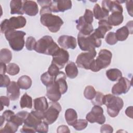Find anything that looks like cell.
Returning <instances> with one entry per match:
<instances>
[{
	"instance_id": "6da1fadb",
	"label": "cell",
	"mask_w": 133,
	"mask_h": 133,
	"mask_svg": "<svg viewBox=\"0 0 133 133\" xmlns=\"http://www.w3.org/2000/svg\"><path fill=\"white\" fill-rule=\"evenodd\" d=\"M59 48L51 36L45 35L36 42L34 50L39 54L53 56Z\"/></svg>"
},
{
	"instance_id": "7a4b0ae2",
	"label": "cell",
	"mask_w": 133,
	"mask_h": 133,
	"mask_svg": "<svg viewBox=\"0 0 133 133\" xmlns=\"http://www.w3.org/2000/svg\"><path fill=\"white\" fill-rule=\"evenodd\" d=\"M103 104L107 108V113L111 117H116L122 109L124 102L119 97L111 94L104 95Z\"/></svg>"
},
{
	"instance_id": "3957f363",
	"label": "cell",
	"mask_w": 133,
	"mask_h": 133,
	"mask_svg": "<svg viewBox=\"0 0 133 133\" xmlns=\"http://www.w3.org/2000/svg\"><path fill=\"white\" fill-rule=\"evenodd\" d=\"M77 42L80 49L83 51H92L101 45V39L98 38L93 32L88 35H84L79 33Z\"/></svg>"
},
{
	"instance_id": "277c9868",
	"label": "cell",
	"mask_w": 133,
	"mask_h": 133,
	"mask_svg": "<svg viewBox=\"0 0 133 133\" xmlns=\"http://www.w3.org/2000/svg\"><path fill=\"white\" fill-rule=\"evenodd\" d=\"M25 32L22 31L10 30L5 33L6 39L8 41L11 48L14 51H20L24 46L25 41L24 36Z\"/></svg>"
},
{
	"instance_id": "5b68a950",
	"label": "cell",
	"mask_w": 133,
	"mask_h": 133,
	"mask_svg": "<svg viewBox=\"0 0 133 133\" xmlns=\"http://www.w3.org/2000/svg\"><path fill=\"white\" fill-rule=\"evenodd\" d=\"M112 58V52L105 49H101L96 59H94L90 67L92 72H98L102 69L108 67L111 62Z\"/></svg>"
},
{
	"instance_id": "8992f818",
	"label": "cell",
	"mask_w": 133,
	"mask_h": 133,
	"mask_svg": "<svg viewBox=\"0 0 133 133\" xmlns=\"http://www.w3.org/2000/svg\"><path fill=\"white\" fill-rule=\"evenodd\" d=\"M41 23L46 26L49 31L56 33L59 31L63 24L62 19L58 16L52 15V13H46L41 15Z\"/></svg>"
},
{
	"instance_id": "52a82bcc",
	"label": "cell",
	"mask_w": 133,
	"mask_h": 133,
	"mask_svg": "<svg viewBox=\"0 0 133 133\" xmlns=\"http://www.w3.org/2000/svg\"><path fill=\"white\" fill-rule=\"evenodd\" d=\"M26 23V19L21 16L12 17L9 19H5L1 23V32L5 33L10 30H16L23 28Z\"/></svg>"
},
{
	"instance_id": "ba28073f",
	"label": "cell",
	"mask_w": 133,
	"mask_h": 133,
	"mask_svg": "<svg viewBox=\"0 0 133 133\" xmlns=\"http://www.w3.org/2000/svg\"><path fill=\"white\" fill-rule=\"evenodd\" d=\"M61 111V106L57 102L50 103V105L44 113L43 121L48 125L54 123L58 118Z\"/></svg>"
},
{
	"instance_id": "9c48e42d",
	"label": "cell",
	"mask_w": 133,
	"mask_h": 133,
	"mask_svg": "<svg viewBox=\"0 0 133 133\" xmlns=\"http://www.w3.org/2000/svg\"><path fill=\"white\" fill-rule=\"evenodd\" d=\"M97 55L96 50L82 52L78 55L76 60V63L78 67L86 70H90V67L94 58Z\"/></svg>"
},
{
	"instance_id": "30bf717a",
	"label": "cell",
	"mask_w": 133,
	"mask_h": 133,
	"mask_svg": "<svg viewBox=\"0 0 133 133\" xmlns=\"http://www.w3.org/2000/svg\"><path fill=\"white\" fill-rule=\"evenodd\" d=\"M86 119L90 123H97L101 125L104 124L105 117L103 114V109L100 105H95L86 115Z\"/></svg>"
},
{
	"instance_id": "8fae6325",
	"label": "cell",
	"mask_w": 133,
	"mask_h": 133,
	"mask_svg": "<svg viewBox=\"0 0 133 133\" xmlns=\"http://www.w3.org/2000/svg\"><path fill=\"white\" fill-rule=\"evenodd\" d=\"M44 113L36 110H32L24 121V125L35 129L37 125L43 121Z\"/></svg>"
},
{
	"instance_id": "7c38bea8",
	"label": "cell",
	"mask_w": 133,
	"mask_h": 133,
	"mask_svg": "<svg viewBox=\"0 0 133 133\" xmlns=\"http://www.w3.org/2000/svg\"><path fill=\"white\" fill-rule=\"evenodd\" d=\"M131 86V81L126 77H122L118 82L113 85L112 88V93L116 96L126 94L129 91Z\"/></svg>"
},
{
	"instance_id": "4fadbf2b",
	"label": "cell",
	"mask_w": 133,
	"mask_h": 133,
	"mask_svg": "<svg viewBox=\"0 0 133 133\" xmlns=\"http://www.w3.org/2000/svg\"><path fill=\"white\" fill-rule=\"evenodd\" d=\"M52 63L56 64L59 69L64 68L65 64L69 59V54L67 50L63 48H59V49L53 55Z\"/></svg>"
},
{
	"instance_id": "5bb4252c",
	"label": "cell",
	"mask_w": 133,
	"mask_h": 133,
	"mask_svg": "<svg viewBox=\"0 0 133 133\" xmlns=\"http://www.w3.org/2000/svg\"><path fill=\"white\" fill-rule=\"evenodd\" d=\"M46 87V96L50 100L53 102H57L60 99L62 94L59 85L55 80Z\"/></svg>"
},
{
	"instance_id": "9a60e30c",
	"label": "cell",
	"mask_w": 133,
	"mask_h": 133,
	"mask_svg": "<svg viewBox=\"0 0 133 133\" xmlns=\"http://www.w3.org/2000/svg\"><path fill=\"white\" fill-rule=\"evenodd\" d=\"M72 2L67 1H52L50 5L51 12H64L72 8Z\"/></svg>"
},
{
	"instance_id": "2e32d148",
	"label": "cell",
	"mask_w": 133,
	"mask_h": 133,
	"mask_svg": "<svg viewBox=\"0 0 133 133\" xmlns=\"http://www.w3.org/2000/svg\"><path fill=\"white\" fill-rule=\"evenodd\" d=\"M59 45L63 49H74L77 46L76 41L74 37L72 36L63 35L60 36L58 39Z\"/></svg>"
},
{
	"instance_id": "e0dca14e",
	"label": "cell",
	"mask_w": 133,
	"mask_h": 133,
	"mask_svg": "<svg viewBox=\"0 0 133 133\" xmlns=\"http://www.w3.org/2000/svg\"><path fill=\"white\" fill-rule=\"evenodd\" d=\"M76 28L79 31V33L84 35H88L94 31L92 24H88L84 19L83 16H81L76 21Z\"/></svg>"
},
{
	"instance_id": "ac0fdd59",
	"label": "cell",
	"mask_w": 133,
	"mask_h": 133,
	"mask_svg": "<svg viewBox=\"0 0 133 133\" xmlns=\"http://www.w3.org/2000/svg\"><path fill=\"white\" fill-rule=\"evenodd\" d=\"M99 26L95 29L93 33L99 38H103L105 33L112 29V26L110 25L106 19L99 20L98 22Z\"/></svg>"
},
{
	"instance_id": "d6986e66",
	"label": "cell",
	"mask_w": 133,
	"mask_h": 133,
	"mask_svg": "<svg viewBox=\"0 0 133 133\" xmlns=\"http://www.w3.org/2000/svg\"><path fill=\"white\" fill-rule=\"evenodd\" d=\"M23 10L24 12L30 16H36L38 12L37 3L33 1H23Z\"/></svg>"
},
{
	"instance_id": "ffe728a7",
	"label": "cell",
	"mask_w": 133,
	"mask_h": 133,
	"mask_svg": "<svg viewBox=\"0 0 133 133\" xmlns=\"http://www.w3.org/2000/svg\"><path fill=\"white\" fill-rule=\"evenodd\" d=\"M20 94V87L17 83L15 81L10 82L7 87V96L11 100L15 101L19 98Z\"/></svg>"
},
{
	"instance_id": "44dd1931",
	"label": "cell",
	"mask_w": 133,
	"mask_h": 133,
	"mask_svg": "<svg viewBox=\"0 0 133 133\" xmlns=\"http://www.w3.org/2000/svg\"><path fill=\"white\" fill-rule=\"evenodd\" d=\"M123 12L115 11L113 12L108 16L107 21L111 26H117L122 23L124 20Z\"/></svg>"
},
{
	"instance_id": "7402d4cb",
	"label": "cell",
	"mask_w": 133,
	"mask_h": 133,
	"mask_svg": "<svg viewBox=\"0 0 133 133\" xmlns=\"http://www.w3.org/2000/svg\"><path fill=\"white\" fill-rule=\"evenodd\" d=\"M10 14L23 15L24 14L23 10V3L20 0H12L10 3Z\"/></svg>"
},
{
	"instance_id": "603a6c76",
	"label": "cell",
	"mask_w": 133,
	"mask_h": 133,
	"mask_svg": "<svg viewBox=\"0 0 133 133\" xmlns=\"http://www.w3.org/2000/svg\"><path fill=\"white\" fill-rule=\"evenodd\" d=\"M93 14L96 19L101 20L108 17L109 12L101 8L98 4H96L93 9Z\"/></svg>"
},
{
	"instance_id": "cb8c5ba5",
	"label": "cell",
	"mask_w": 133,
	"mask_h": 133,
	"mask_svg": "<svg viewBox=\"0 0 133 133\" xmlns=\"http://www.w3.org/2000/svg\"><path fill=\"white\" fill-rule=\"evenodd\" d=\"M34 109L36 110L45 112L48 108V103L45 97L35 98L34 100Z\"/></svg>"
},
{
	"instance_id": "d4e9b609",
	"label": "cell",
	"mask_w": 133,
	"mask_h": 133,
	"mask_svg": "<svg viewBox=\"0 0 133 133\" xmlns=\"http://www.w3.org/2000/svg\"><path fill=\"white\" fill-rule=\"evenodd\" d=\"M65 119L70 126H73L77 121V114L76 111L73 109H68L65 112Z\"/></svg>"
},
{
	"instance_id": "484cf974",
	"label": "cell",
	"mask_w": 133,
	"mask_h": 133,
	"mask_svg": "<svg viewBox=\"0 0 133 133\" xmlns=\"http://www.w3.org/2000/svg\"><path fill=\"white\" fill-rule=\"evenodd\" d=\"M29 113L25 111H22L18 112L16 114L14 115L10 118L9 121L15 123L17 125L21 126L24 123V121L27 117ZM9 122V121H8Z\"/></svg>"
},
{
	"instance_id": "4316f807",
	"label": "cell",
	"mask_w": 133,
	"mask_h": 133,
	"mask_svg": "<svg viewBox=\"0 0 133 133\" xmlns=\"http://www.w3.org/2000/svg\"><path fill=\"white\" fill-rule=\"evenodd\" d=\"M65 71L66 76L70 78H75L78 75V69L75 63L74 62H70L65 68Z\"/></svg>"
},
{
	"instance_id": "83f0119b",
	"label": "cell",
	"mask_w": 133,
	"mask_h": 133,
	"mask_svg": "<svg viewBox=\"0 0 133 133\" xmlns=\"http://www.w3.org/2000/svg\"><path fill=\"white\" fill-rule=\"evenodd\" d=\"M106 75L109 80L115 82L122 77V73L118 69H111L106 71Z\"/></svg>"
},
{
	"instance_id": "f1b7e54d",
	"label": "cell",
	"mask_w": 133,
	"mask_h": 133,
	"mask_svg": "<svg viewBox=\"0 0 133 133\" xmlns=\"http://www.w3.org/2000/svg\"><path fill=\"white\" fill-rule=\"evenodd\" d=\"M32 82V79L29 76L23 75L19 78L17 84L20 88L26 90L31 87Z\"/></svg>"
},
{
	"instance_id": "f546056e",
	"label": "cell",
	"mask_w": 133,
	"mask_h": 133,
	"mask_svg": "<svg viewBox=\"0 0 133 133\" xmlns=\"http://www.w3.org/2000/svg\"><path fill=\"white\" fill-rule=\"evenodd\" d=\"M115 34L117 41H124L127 38L130 32L128 28L124 26L117 30Z\"/></svg>"
},
{
	"instance_id": "4dcf8cb0",
	"label": "cell",
	"mask_w": 133,
	"mask_h": 133,
	"mask_svg": "<svg viewBox=\"0 0 133 133\" xmlns=\"http://www.w3.org/2000/svg\"><path fill=\"white\" fill-rule=\"evenodd\" d=\"M20 106L21 108H27L31 109L33 106V100L31 97L29 96L27 93H25L21 97L20 101Z\"/></svg>"
},
{
	"instance_id": "1f68e13d",
	"label": "cell",
	"mask_w": 133,
	"mask_h": 133,
	"mask_svg": "<svg viewBox=\"0 0 133 133\" xmlns=\"http://www.w3.org/2000/svg\"><path fill=\"white\" fill-rule=\"evenodd\" d=\"M12 59V53L7 48H3L0 51V62L8 63Z\"/></svg>"
},
{
	"instance_id": "d6a6232c",
	"label": "cell",
	"mask_w": 133,
	"mask_h": 133,
	"mask_svg": "<svg viewBox=\"0 0 133 133\" xmlns=\"http://www.w3.org/2000/svg\"><path fill=\"white\" fill-rule=\"evenodd\" d=\"M19 126L11 121L7 122L3 128L0 130L2 133H14L16 132L18 129Z\"/></svg>"
},
{
	"instance_id": "836d02e7",
	"label": "cell",
	"mask_w": 133,
	"mask_h": 133,
	"mask_svg": "<svg viewBox=\"0 0 133 133\" xmlns=\"http://www.w3.org/2000/svg\"><path fill=\"white\" fill-rule=\"evenodd\" d=\"M96 92L93 86L88 85L86 86L84 89V96L86 99L91 100L95 97Z\"/></svg>"
},
{
	"instance_id": "e575fe53",
	"label": "cell",
	"mask_w": 133,
	"mask_h": 133,
	"mask_svg": "<svg viewBox=\"0 0 133 133\" xmlns=\"http://www.w3.org/2000/svg\"><path fill=\"white\" fill-rule=\"evenodd\" d=\"M20 71L19 66L16 63H10L7 66L6 72L10 75H15L19 73Z\"/></svg>"
},
{
	"instance_id": "d590c367",
	"label": "cell",
	"mask_w": 133,
	"mask_h": 133,
	"mask_svg": "<svg viewBox=\"0 0 133 133\" xmlns=\"http://www.w3.org/2000/svg\"><path fill=\"white\" fill-rule=\"evenodd\" d=\"M54 77L51 76L48 72L44 73L41 76V80L42 83L46 86L51 84L54 82Z\"/></svg>"
},
{
	"instance_id": "8d00e7d4",
	"label": "cell",
	"mask_w": 133,
	"mask_h": 133,
	"mask_svg": "<svg viewBox=\"0 0 133 133\" xmlns=\"http://www.w3.org/2000/svg\"><path fill=\"white\" fill-rule=\"evenodd\" d=\"M104 95L102 93L97 91L95 97L91 100V103L94 105H102L103 104Z\"/></svg>"
},
{
	"instance_id": "74e56055",
	"label": "cell",
	"mask_w": 133,
	"mask_h": 133,
	"mask_svg": "<svg viewBox=\"0 0 133 133\" xmlns=\"http://www.w3.org/2000/svg\"><path fill=\"white\" fill-rule=\"evenodd\" d=\"M88 125V121L85 119H79L73 127L76 130H82L86 128Z\"/></svg>"
},
{
	"instance_id": "f35d334b",
	"label": "cell",
	"mask_w": 133,
	"mask_h": 133,
	"mask_svg": "<svg viewBox=\"0 0 133 133\" xmlns=\"http://www.w3.org/2000/svg\"><path fill=\"white\" fill-rule=\"evenodd\" d=\"M36 41L34 37L32 36H29L26 38L25 42L26 48L29 50H34L36 44Z\"/></svg>"
},
{
	"instance_id": "ab89813d",
	"label": "cell",
	"mask_w": 133,
	"mask_h": 133,
	"mask_svg": "<svg viewBox=\"0 0 133 133\" xmlns=\"http://www.w3.org/2000/svg\"><path fill=\"white\" fill-rule=\"evenodd\" d=\"M105 41L107 44L110 45H113L117 43V40L115 36V34L114 32H110L107 35Z\"/></svg>"
},
{
	"instance_id": "60d3db41",
	"label": "cell",
	"mask_w": 133,
	"mask_h": 133,
	"mask_svg": "<svg viewBox=\"0 0 133 133\" xmlns=\"http://www.w3.org/2000/svg\"><path fill=\"white\" fill-rule=\"evenodd\" d=\"M36 131L41 133H46L48 131V124L44 121L41 122L36 127Z\"/></svg>"
},
{
	"instance_id": "b9f144b4",
	"label": "cell",
	"mask_w": 133,
	"mask_h": 133,
	"mask_svg": "<svg viewBox=\"0 0 133 133\" xmlns=\"http://www.w3.org/2000/svg\"><path fill=\"white\" fill-rule=\"evenodd\" d=\"M59 70V68L56 64L51 63V65L48 68L47 72L51 76L55 78L60 72Z\"/></svg>"
},
{
	"instance_id": "7bdbcfd3",
	"label": "cell",
	"mask_w": 133,
	"mask_h": 133,
	"mask_svg": "<svg viewBox=\"0 0 133 133\" xmlns=\"http://www.w3.org/2000/svg\"><path fill=\"white\" fill-rule=\"evenodd\" d=\"M83 17L84 20L87 23H88V24H92V23L93 22L94 14H93V12L91 11V10L86 9L85 10V14Z\"/></svg>"
},
{
	"instance_id": "ee69618b",
	"label": "cell",
	"mask_w": 133,
	"mask_h": 133,
	"mask_svg": "<svg viewBox=\"0 0 133 133\" xmlns=\"http://www.w3.org/2000/svg\"><path fill=\"white\" fill-rule=\"evenodd\" d=\"M10 83L9 77L5 74L0 75V87H7Z\"/></svg>"
},
{
	"instance_id": "f6af8a7d",
	"label": "cell",
	"mask_w": 133,
	"mask_h": 133,
	"mask_svg": "<svg viewBox=\"0 0 133 133\" xmlns=\"http://www.w3.org/2000/svg\"><path fill=\"white\" fill-rule=\"evenodd\" d=\"M101 5H102V8L109 12L110 11H111L112 9L113 1L104 0V1H102Z\"/></svg>"
},
{
	"instance_id": "bcb514c9",
	"label": "cell",
	"mask_w": 133,
	"mask_h": 133,
	"mask_svg": "<svg viewBox=\"0 0 133 133\" xmlns=\"http://www.w3.org/2000/svg\"><path fill=\"white\" fill-rule=\"evenodd\" d=\"M113 131V127L109 124H104L101 127L100 132L101 133H112Z\"/></svg>"
},
{
	"instance_id": "7dc6e473",
	"label": "cell",
	"mask_w": 133,
	"mask_h": 133,
	"mask_svg": "<svg viewBox=\"0 0 133 133\" xmlns=\"http://www.w3.org/2000/svg\"><path fill=\"white\" fill-rule=\"evenodd\" d=\"M1 111H2L3 109V107L4 106L9 107V98L8 97L6 96H1Z\"/></svg>"
},
{
	"instance_id": "c3c4849f",
	"label": "cell",
	"mask_w": 133,
	"mask_h": 133,
	"mask_svg": "<svg viewBox=\"0 0 133 133\" xmlns=\"http://www.w3.org/2000/svg\"><path fill=\"white\" fill-rule=\"evenodd\" d=\"M14 115H15V113L13 111L9 110H7L4 112V113L2 114V116L4 117V118L5 119V121H6L7 122H8L9 121L11 116H13Z\"/></svg>"
},
{
	"instance_id": "681fc988",
	"label": "cell",
	"mask_w": 133,
	"mask_h": 133,
	"mask_svg": "<svg viewBox=\"0 0 133 133\" xmlns=\"http://www.w3.org/2000/svg\"><path fill=\"white\" fill-rule=\"evenodd\" d=\"M126 6L128 14L132 16V1H127L126 2Z\"/></svg>"
},
{
	"instance_id": "f907efd6",
	"label": "cell",
	"mask_w": 133,
	"mask_h": 133,
	"mask_svg": "<svg viewBox=\"0 0 133 133\" xmlns=\"http://www.w3.org/2000/svg\"><path fill=\"white\" fill-rule=\"evenodd\" d=\"M20 132H27V133H29V132H36V130L33 128H31V127H29L28 126H26L25 125H23L22 128H21V129L20 130Z\"/></svg>"
},
{
	"instance_id": "816d5d0a",
	"label": "cell",
	"mask_w": 133,
	"mask_h": 133,
	"mask_svg": "<svg viewBox=\"0 0 133 133\" xmlns=\"http://www.w3.org/2000/svg\"><path fill=\"white\" fill-rule=\"evenodd\" d=\"M70 131L68 126L65 125H61L57 128V132H70Z\"/></svg>"
},
{
	"instance_id": "f5cc1de1",
	"label": "cell",
	"mask_w": 133,
	"mask_h": 133,
	"mask_svg": "<svg viewBox=\"0 0 133 133\" xmlns=\"http://www.w3.org/2000/svg\"><path fill=\"white\" fill-rule=\"evenodd\" d=\"M6 63L1 62L0 64V74H5L7 71V66L5 64Z\"/></svg>"
},
{
	"instance_id": "db71d44e",
	"label": "cell",
	"mask_w": 133,
	"mask_h": 133,
	"mask_svg": "<svg viewBox=\"0 0 133 133\" xmlns=\"http://www.w3.org/2000/svg\"><path fill=\"white\" fill-rule=\"evenodd\" d=\"M132 106L128 107L125 110V114L126 115L131 118H132Z\"/></svg>"
},
{
	"instance_id": "11a10c76",
	"label": "cell",
	"mask_w": 133,
	"mask_h": 133,
	"mask_svg": "<svg viewBox=\"0 0 133 133\" xmlns=\"http://www.w3.org/2000/svg\"><path fill=\"white\" fill-rule=\"evenodd\" d=\"M51 1H37V3L41 7L45 6H50Z\"/></svg>"
},
{
	"instance_id": "9f6ffc18",
	"label": "cell",
	"mask_w": 133,
	"mask_h": 133,
	"mask_svg": "<svg viewBox=\"0 0 133 133\" xmlns=\"http://www.w3.org/2000/svg\"><path fill=\"white\" fill-rule=\"evenodd\" d=\"M126 26L128 28V29L129 31L130 34H132V21H130L127 23Z\"/></svg>"
},
{
	"instance_id": "6f0895ef",
	"label": "cell",
	"mask_w": 133,
	"mask_h": 133,
	"mask_svg": "<svg viewBox=\"0 0 133 133\" xmlns=\"http://www.w3.org/2000/svg\"><path fill=\"white\" fill-rule=\"evenodd\" d=\"M5 121V119L4 118V117L2 115L1 116V127H2Z\"/></svg>"
}]
</instances>
